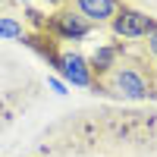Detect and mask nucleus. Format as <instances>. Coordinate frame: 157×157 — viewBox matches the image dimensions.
<instances>
[{
  "instance_id": "nucleus-1",
  "label": "nucleus",
  "mask_w": 157,
  "mask_h": 157,
  "mask_svg": "<svg viewBox=\"0 0 157 157\" xmlns=\"http://www.w3.org/2000/svg\"><path fill=\"white\" fill-rule=\"evenodd\" d=\"M98 91L123 101H148L154 94V75L138 63H116V66L94 82Z\"/></svg>"
},
{
  "instance_id": "nucleus-2",
  "label": "nucleus",
  "mask_w": 157,
  "mask_h": 157,
  "mask_svg": "<svg viewBox=\"0 0 157 157\" xmlns=\"http://www.w3.org/2000/svg\"><path fill=\"white\" fill-rule=\"evenodd\" d=\"M110 29L116 38H126V41H135V38H148L151 32H157V19L148 16L141 10H132V6H120V13L113 16Z\"/></svg>"
},
{
  "instance_id": "nucleus-3",
  "label": "nucleus",
  "mask_w": 157,
  "mask_h": 157,
  "mask_svg": "<svg viewBox=\"0 0 157 157\" xmlns=\"http://www.w3.org/2000/svg\"><path fill=\"white\" fill-rule=\"evenodd\" d=\"M50 66H57V72H60L63 82H69V85H75V88H94L91 63H88L82 54H75V50H63V54H57Z\"/></svg>"
},
{
  "instance_id": "nucleus-4",
  "label": "nucleus",
  "mask_w": 157,
  "mask_h": 157,
  "mask_svg": "<svg viewBox=\"0 0 157 157\" xmlns=\"http://www.w3.org/2000/svg\"><path fill=\"white\" fill-rule=\"evenodd\" d=\"M91 25L88 19H82L75 10H60L47 19V32H54L60 41H82V38L91 35Z\"/></svg>"
},
{
  "instance_id": "nucleus-5",
  "label": "nucleus",
  "mask_w": 157,
  "mask_h": 157,
  "mask_svg": "<svg viewBox=\"0 0 157 157\" xmlns=\"http://www.w3.org/2000/svg\"><path fill=\"white\" fill-rule=\"evenodd\" d=\"M72 6L91 25H101V22H113V16L120 13L123 3L120 0H72Z\"/></svg>"
},
{
  "instance_id": "nucleus-6",
  "label": "nucleus",
  "mask_w": 157,
  "mask_h": 157,
  "mask_svg": "<svg viewBox=\"0 0 157 157\" xmlns=\"http://www.w3.org/2000/svg\"><path fill=\"white\" fill-rule=\"evenodd\" d=\"M120 54H123V47L120 44H104V47H98L94 50V57H91L88 63H91V72H94L98 78L101 75H107L116 63H120Z\"/></svg>"
},
{
  "instance_id": "nucleus-7",
  "label": "nucleus",
  "mask_w": 157,
  "mask_h": 157,
  "mask_svg": "<svg viewBox=\"0 0 157 157\" xmlns=\"http://www.w3.org/2000/svg\"><path fill=\"white\" fill-rule=\"evenodd\" d=\"M25 25L19 19H13V16H0V38L3 41H25Z\"/></svg>"
},
{
  "instance_id": "nucleus-8",
  "label": "nucleus",
  "mask_w": 157,
  "mask_h": 157,
  "mask_svg": "<svg viewBox=\"0 0 157 157\" xmlns=\"http://www.w3.org/2000/svg\"><path fill=\"white\" fill-rule=\"evenodd\" d=\"M47 82H50V88H54L57 94H66V82H63V78H57V75H50Z\"/></svg>"
},
{
  "instance_id": "nucleus-9",
  "label": "nucleus",
  "mask_w": 157,
  "mask_h": 157,
  "mask_svg": "<svg viewBox=\"0 0 157 157\" xmlns=\"http://www.w3.org/2000/svg\"><path fill=\"white\" fill-rule=\"evenodd\" d=\"M148 54L157 60V32H151V35H148Z\"/></svg>"
},
{
  "instance_id": "nucleus-10",
  "label": "nucleus",
  "mask_w": 157,
  "mask_h": 157,
  "mask_svg": "<svg viewBox=\"0 0 157 157\" xmlns=\"http://www.w3.org/2000/svg\"><path fill=\"white\" fill-rule=\"evenodd\" d=\"M44 3H63V0H44Z\"/></svg>"
},
{
  "instance_id": "nucleus-11",
  "label": "nucleus",
  "mask_w": 157,
  "mask_h": 157,
  "mask_svg": "<svg viewBox=\"0 0 157 157\" xmlns=\"http://www.w3.org/2000/svg\"><path fill=\"white\" fill-rule=\"evenodd\" d=\"M154 91H157V75H154Z\"/></svg>"
},
{
  "instance_id": "nucleus-12",
  "label": "nucleus",
  "mask_w": 157,
  "mask_h": 157,
  "mask_svg": "<svg viewBox=\"0 0 157 157\" xmlns=\"http://www.w3.org/2000/svg\"><path fill=\"white\" fill-rule=\"evenodd\" d=\"M22 3H29V0H22Z\"/></svg>"
}]
</instances>
